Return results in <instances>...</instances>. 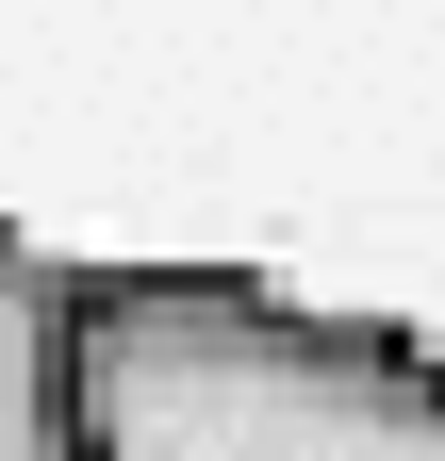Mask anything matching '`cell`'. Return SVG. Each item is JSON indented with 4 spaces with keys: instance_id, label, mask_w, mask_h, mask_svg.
<instances>
[{
    "instance_id": "1",
    "label": "cell",
    "mask_w": 445,
    "mask_h": 461,
    "mask_svg": "<svg viewBox=\"0 0 445 461\" xmlns=\"http://www.w3.org/2000/svg\"><path fill=\"white\" fill-rule=\"evenodd\" d=\"M67 461H445V346L248 264H67Z\"/></svg>"
},
{
    "instance_id": "2",
    "label": "cell",
    "mask_w": 445,
    "mask_h": 461,
    "mask_svg": "<svg viewBox=\"0 0 445 461\" xmlns=\"http://www.w3.org/2000/svg\"><path fill=\"white\" fill-rule=\"evenodd\" d=\"M0 461H67V264L0 230Z\"/></svg>"
}]
</instances>
